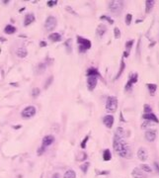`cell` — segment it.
Returning <instances> with one entry per match:
<instances>
[{
  "label": "cell",
  "instance_id": "obj_1",
  "mask_svg": "<svg viewBox=\"0 0 159 178\" xmlns=\"http://www.w3.org/2000/svg\"><path fill=\"white\" fill-rule=\"evenodd\" d=\"M114 149L115 151L119 154L121 158H131L132 156V151H131L130 147L128 143L124 140V138L119 137V136H114Z\"/></svg>",
  "mask_w": 159,
  "mask_h": 178
},
{
  "label": "cell",
  "instance_id": "obj_2",
  "mask_svg": "<svg viewBox=\"0 0 159 178\" xmlns=\"http://www.w3.org/2000/svg\"><path fill=\"white\" fill-rule=\"evenodd\" d=\"M77 44H78V50L80 53H85L91 48V42L88 39L82 38L81 36H77Z\"/></svg>",
  "mask_w": 159,
  "mask_h": 178
},
{
  "label": "cell",
  "instance_id": "obj_3",
  "mask_svg": "<svg viewBox=\"0 0 159 178\" xmlns=\"http://www.w3.org/2000/svg\"><path fill=\"white\" fill-rule=\"evenodd\" d=\"M118 108V99L115 96H109L106 103V110L110 113H114Z\"/></svg>",
  "mask_w": 159,
  "mask_h": 178
},
{
  "label": "cell",
  "instance_id": "obj_4",
  "mask_svg": "<svg viewBox=\"0 0 159 178\" xmlns=\"http://www.w3.org/2000/svg\"><path fill=\"white\" fill-rule=\"evenodd\" d=\"M109 10L114 14H120L124 8L123 1H110L109 2Z\"/></svg>",
  "mask_w": 159,
  "mask_h": 178
},
{
  "label": "cell",
  "instance_id": "obj_5",
  "mask_svg": "<svg viewBox=\"0 0 159 178\" xmlns=\"http://www.w3.org/2000/svg\"><path fill=\"white\" fill-rule=\"evenodd\" d=\"M57 25L56 18L54 16H48L45 22V28L47 31H52Z\"/></svg>",
  "mask_w": 159,
  "mask_h": 178
},
{
  "label": "cell",
  "instance_id": "obj_6",
  "mask_svg": "<svg viewBox=\"0 0 159 178\" xmlns=\"http://www.w3.org/2000/svg\"><path fill=\"white\" fill-rule=\"evenodd\" d=\"M36 112H37V110L34 106H28V107H26L22 111L21 115H22V117L25 118V119H29V118L34 117L35 115H36Z\"/></svg>",
  "mask_w": 159,
  "mask_h": 178
},
{
  "label": "cell",
  "instance_id": "obj_7",
  "mask_svg": "<svg viewBox=\"0 0 159 178\" xmlns=\"http://www.w3.org/2000/svg\"><path fill=\"white\" fill-rule=\"evenodd\" d=\"M137 79H138V74H137V73H130V78H128V82H126V86H124V89H126V91H130V90L132 88V85L135 84V83L137 82Z\"/></svg>",
  "mask_w": 159,
  "mask_h": 178
},
{
  "label": "cell",
  "instance_id": "obj_8",
  "mask_svg": "<svg viewBox=\"0 0 159 178\" xmlns=\"http://www.w3.org/2000/svg\"><path fill=\"white\" fill-rule=\"evenodd\" d=\"M97 85V77L96 76H88L87 78V87L90 91H93Z\"/></svg>",
  "mask_w": 159,
  "mask_h": 178
},
{
  "label": "cell",
  "instance_id": "obj_9",
  "mask_svg": "<svg viewBox=\"0 0 159 178\" xmlns=\"http://www.w3.org/2000/svg\"><path fill=\"white\" fill-rule=\"evenodd\" d=\"M156 136H157V132L156 130H148L145 132V138L148 142H154L156 138Z\"/></svg>",
  "mask_w": 159,
  "mask_h": 178
},
{
  "label": "cell",
  "instance_id": "obj_10",
  "mask_svg": "<svg viewBox=\"0 0 159 178\" xmlns=\"http://www.w3.org/2000/svg\"><path fill=\"white\" fill-rule=\"evenodd\" d=\"M54 136H50V135L46 136V137H43V142H41V147H48V145L54 144Z\"/></svg>",
  "mask_w": 159,
  "mask_h": 178
},
{
  "label": "cell",
  "instance_id": "obj_11",
  "mask_svg": "<svg viewBox=\"0 0 159 178\" xmlns=\"http://www.w3.org/2000/svg\"><path fill=\"white\" fill-rule=\"evenodd\" d=\"M114 121H115V119H114V117H113L112 115H107V116H105L104 117V119H103V123L108 129L112 128L113 125H114Z\"/></svg>",
  "mask_w": 159,
  "mask_h": 178
},
{
  "label": "cell",
  "instance_id": "obj_12",
  "mask_svg": "<svg viewBox=\"0 0 159 178\" xmlns=\"http://www.w3.org/2000/svg\"><path fill=\"white\" fill-rule=\"evenodd\" d=\"M137 158L139 160L141 161H145L148 158V153H147V151L143 147H140L139 149L137 151Z\"/></svg>",
  "mask_w": 159,
  "mask_h": 178
},
{
  "label": "cell",
  "instance_id": "obj_13",
  "mask_svg": "<svg viewBox=\"0 0 159 178\" xmlns=\"http://www.w3.org/2000/svg\"><path fill=\"white\" fill-rule=\"evenodd\" d=\"M142 117H143V119L146 120V121L154 122L155 124H158V123H159L158 118L156 117V115H154L153 113H148V114H144Z\"/></svg>",
  "mask_w": 159,
  "mask_h": 178
},
{
  "label": "cell",
  "instance_id": "obj_14",
  "mask_svg": "<svg viewBox=\"0 0 159 178\" xmlns=\"http://www.w3.org/2000/svg\"><path fill=\"white\" fill-rule=\"evenodd\" d=\"M131 175H132L133 178H147L146 175L144 174L142 170H140V168H135L131 172Z\"/></svg>",
  "mask_w": 159,
  "mask_h": 178
},
{
  "label": "cell",
  "instance_id": "obj_15",
  "mask_svg": "<svg viewBox=\"0 0 159 178\" xmlns=\"http://www.w3.org/2000/svg\"><path fill=\"white\" fill-rule=\"evenodd\" d=\"M86 75H87V77H88V76H96V77L101 76L100 72H99L98 69H97L96 68H90L87 69Z\"/></svg>",
  "mask_w": 159,
  "mask_h": 178
},
{
  "label": "cell",
  "instance_id": "obj_16",
  "mask_svg": "<svg viewBox=\"0 0 159 178\" xmlns=\"http://www.w3.org/2000/svg\"><path fill=\"white\" fill-rule=\"evenodd\" d=\"M106 32H107V27H106L104 24H100L98 26V28H97V30H96V34L98 35L100 38H102Z\"/></svg>",
  "mask_w": 159,
  "mask_h": 178
},
{
  "label": "cell",
  "instance_id": "obj_17",
  "mask_svg": "<svg viewBox=\"0 0 159 178\" xmlns=\"http://www.w3.org/2000/svg\"><path fill=\"white\" fill-rule=\"evenodd\" d=\"M35 20H36V18H35V15H34V14H32V13L27 14L26 17H25L24 25H25V26H29V25H30V24H32V23H33Z\"/></svg>",
  "mask_w": 159,
  "mask_h": 178
},
{
  "label": "cell",
  "instance_id": "obj_18",
  "mask_svg": "<svg viewBox=\"0 0 159 178\" xmlns=\"http://www.w3.org/2000/svg\"><path fill=\"white\" fill-rule=\"evenodd\" d=\"M16 55H17V57H20V59H24V57H27L28 52H27L26 48L22 47V48H17V50H16Z\"/></svg>",
  "mask_w": 159,
  "mask_h": 178
},
{
  "label": "cell",
  "instance_id": "obj_19",
  "mask_svg": "<svg viewBox=\"0 0 159 178\" xmlns=\"http://www.w3.org/2000/svg\"><path fill=\"white\" fill-rule=\"evenodd\" d=\"M154 3H155V2H154L153 0H146V1H145V12L150 13L152 8H153V6H154Z\"/></svg>",
  "mask_w": 159,
  "mask_h": 178
},
{
  "label": "cell",
  "instance_id": "obj_20",
  "mask_svg": "<svg viewBox=\"0 0 159 178\" xmlns=\"http://www.w3.org/2000/svg\"><path fill=\"white\" fill-rule=\"evenodd\" d=\"M48 39L52 42H54V43H56V42L61 41V35L58 33H52L48 36Z\"/></svg>",
  "mask_w": 159,
  "mask_h": 178
},
{
  "label": "cell",
  "instance_id": "obj_21",
  "mask_svg": "<svg viewBox=\"0 0 159 178\" xmlns=\"http://www.w3.org/2000/svg\"><path fill=\"white\" fill-rule=\"evenodd\" d=\"M4 32L7 34V35H11V34H14L16 32V28L12 26V25H7L4 29Z\"/></svg>",
  "mask_w": 159,
  "mask_h": 178
},
{
  "label": "cell",
  "instance_id": "obj_22",
  "mask_svg": "<svg viewBox=\"0 0 159 178\" xmlns=\"http://www.w3.org/2000/svg\"><path fill=\"white\" fill-rule=\"evenodd\" d=\"M146 86H147V88H148L151 95H154L155 92H156V89H157V85L154 84V83H148Z\"/></svg>",
  "mask_w": 159,
  "mask_h": 178
},
{
  "label": "cell",
  "instance_id": "obj_23",
  "mask_svg": "<svg viewBox=\"0 0 159 178\" xmlns=\"http://www.w3.org/2000/svg\"><path fill=\"white\" fill-rule=\"evenodd\" d=\"M103 159L105 161H109L112 159V154H111L110 149H105L103 152Z\"/></svg>",
  "mask_w": 159,
  "mask_h": 178
},
{
  "label": "cell",
  "instance_id": "obj_24",
  "mask_svg": "<svg viewBox=\"0 0 159 178\" xmlns=\"http://www.w3.org/2000/svg\"><path fill=\"white\" fill-rule=\"evenodd\" d=\"M63 178H76V173H75L74 170L69 169L64 173Z\"/></svg>",
  "mask_w": 159,
  "mask_h": 178
},
{
  "label": "cell",
  "instance_id": "obj_25",
  "mask_svg": "<svg viewBox=\"0 0 159 178\" xmlns=\"http://www.w3.org/2000/svg\"><path fill=\"white\" fill-rule=\"evenodd\" d=\"M72 40L71 39H68V40L65 41V43H64V47L66 48V50H67V53H71L72 52Z\"/></svg>",
  "mask_w": 159,
  "mask_h": 178
},
{
  "label": "cell",
  "instance_id": "obj_26",
  "mask_svg": "<svg viewBox=\"0 0 159 178\" xmlns=\"http://www.w3.org/2000/svg\"><path fill=\"white\" fill-rule=\"evenodd\" d=\"M124 68H126V63H124V61H121V68H120L119 72L117 73V76H116V78H115V79H118V78H119L120 76L122 75L123 71L124 70Z\"/></svg>",
  "mask_w": 159,
  "mask_h": 178
},
{
  "label": "cell",
  "instance_id": "obj_27",
  "mask_svg": "<svg viewBox=\"0 0 159 178\" xmlns=\"http://www.w3.org/2000/svg\"><path fill=\"white\" fill-rule=\"evenodd\" d=\"M90 163L89 162H85L83 163V164L80 165V169L82 170L83 173H87V171H88V167H89Z\"/></svg>",
  "mask_w": 159,
  "mask_h": 178
},
{
  "label": "cell",
  "instance_id": "obj_28",
  "mask_svg": "<svg viewBox=\"0 0 159 178\" xmlns=\"http://www.w3.org/2000/svg\"><path fill=\"white\" fill-rule=\"evenodd\" d=\"M140 169L143 170V171H145V172H148V173L152 172L151 167L149 165H147V164H141L140 165Z\"/></svg>",
  "mask_w": 159,
  "mask_h": 178
},
{
  "label": "cell",
  "instance_id": "obj_29",
  "mask_svg": "<svg viewBox=\"0 0 159 178\" xmlns=\"http://www.w3.org/2000/svg\"><path fill=\"white\" fill-rule=\"evenodd\" d=\"M87 158V154L85 152H80L79 154H77V160L78 161H84Z\"/></svg>",
  "mask_w": 159,
  "mask_h": 178
},
{
  "label": "cell",
  "instance_id": "obj_30",
  "mask_svg": "<svg viewBox=\"0 0 159 178\" xmlns=\"http://www.w3.org/2000/svg\"><path fill=\"white\" fill-rule=\"evenodd\" d=\"M133 43H135V41H133V40H130V41H128V42H126V52H128V53H130V50L131 47H132Z\"/></svg>",
  "mask_w": 159,
  "mask_h": 178
},
{
  "label": "cell",
  "instance_id": "obj_31",
  "mask_svg": "<svg viewBox=\"0 0 159 178\" xmlns=\"http://www.w3.org/2000/svg\"><path fill=\"white\" fill-rule=\"evenodd\" d=\"M46 68H47V65H46V63H40L38 65V72L41 73L43 71L46 70Z\"/></svg>",
  "mask_w": 159,
  "mask_h": 178
},
{
  "label": "cell",
  "instance_id": "obj_32",
  "mask_svg": "<svg viewBox=\"0 0 159 178\" xmlns=\"http://www.w3.org/2000/svg\"><path fill=\"white\" fill-rule=\"evenodd\" d=\"M40 89L38 88V87H36V88H34L33 90H32V96L34 97V98H36V97H38L39 95H40Z\"/></svg>",
  "mask_w": 159,
  "mask_h": 178
},
{
  "label": "cell",
  "instance_id": "obj_33",
  "mask_svg": "<svg viewBox=\"0 0 159 178\" xmlns=\"http://www.w3.org/2000/svg\"><path fill=\"white\" fill-rule=\"evenodd\" d=\"M114 34H115V38L116 39H120L121 38V31L118 27H116L114 29Z\"/></svg>",
  "mask_w": 159,
  "mask_h": 178
},
{
  "label": "cell",
  "instance_id": "obj_34",
  "mask_svg": "<svg viewBox=\"0 0 159 178\" xmlns=\"http://www.w3.org/2000/svg\"><path fill=\"white\" fill-rule=\"evenodd\" d=\"M152 122H150V121H145L143 124L141 125V128L142 129H147V128H149V127H151L152 126Z\"/></svg>",
  "mask_w": 159,
  "mask_h": 178
},
{
  "label": "cell",
  "instance_id": "obj_35",
  "mask_svg": "<svg viewBox=\"0 0 159 178\" xmlns=\"http://www.w3.org/2000/svg\"><path fill=\"white\" fill-rule=\"evenodd\" d=\"M143 110H144V114H148V113H151V107L148 105V104H145L144 107H143Z\"/></svg>",
  "mask_w": 159,
  "mask_h": 178
},
{
  "label": "cell",
  "instance_id": "obj_36",
  "mask_svg": "<svg viewBox=\"0 0 159 178\" xmlns=\"http://www.w3.org/2000/svg\"><path fill=\"white\" fill-rule=\"evenodd\" d=\"M131 19H132V16H131V14H126V25H130Z\"/></svg>",
  "mask_w": 159,
  "mask_h": 178
},
{
  "label": "cell",
  "instance_id": "obj_37",
  "mask_svg": "<svg viewBox=\"0 0 159 178\" xmlns=\"http://www.w3.org/2000/svg\"><path fill=\"white\" fill-rule=\"evenodd\" d=\"M100 19H101V20H107L108 22L110 23V24H114V21H113L112 19H111L110 17H108V16H106V15L101 16V17H100Z\"/></svg>",
  "mask_w": 159,
  "mask_h": 178
},
{
  "label": "cell",
  "instance_id": "obj_38",
  "mask_svg": "<svg viewBox=\"0 0 159 178\" xmlns=\"http://www.w3.org/2000/svg\"><path fill=\"white\" fill-rule=\"evenodd\" d=\"M88 140H89V136H86V137L84 138V140L81 142V147L82 149H85V147H86V144H87V142H88Z\"/></svg>",
  "mask_w": 159,
  "mask_h": 178
},
{
  "label": "cell",
  "instance_id": "obj_39",
  "mask_svg": "<svg viewBox=\"0 0 159 178\" xmlns=\"http://www.w3.org/2000/svg\"><path fill=\"white\" fill-rule=\"evenodd\" d=\"M52 80H54V77H52V76H50V78H48V81H47V84H45V88H48V87L50 86V84H52Z\"/></svg>",
  "mask_w": 159,
  "mask_h": 178
},
{
  "label": "cell",
  "instance_id": "obj_40",
  "mask_svg": "<svg viewBox=\"0 0 159 178\" xmlns=\"http://www.w3.org/2000/svg\"><path fill=\"white\" fill-rule=\"evenodd\" d=\"M56 3H57L56 0H54V1H48V7H52V6L56 5Z\"/></svg>",
  "mask_w": 159,
  "mask_h": 178
},
{
  "label": "cell",
  "instance_id": "obj_41",
  "mask_svg": "<svg viewBox=\"0 0 159 178\" xmlns=\"http://www.w3.org/2000/svg\"><path fill=\"white\" fill-rule=\"evenodd\" d=\"M45 149H46V147H41L40 149H39V151H38V154H39V155H41V154L43 153V151H45Z\"/></svg>",
  "mask_w": 159,
  "mask_h": 178
},
{
  "label": "cell",
  "instance_id": "obj_42",
  "mask_svg": "<svg viewBox=\"0 0 159 178\" xmlns=\"http://www.w3.org/2000/svg\"><path fill=\"white\" fill-rule=\"evenodd\" d=\"M154 166H155L156 170H157V172L159 173V164H158L157 161H154Z\"/></svg>",
  "mask_w": 159,
  "mask_h": 178
},
{
  "label": "cell",
  "instance_id": "obj_43",
  "mask_svg": "<svg viewBox=\"0 0 159 178\" xmlns=\"http://www.w3.org/2000/svg\"><path fill=\"white\" fill-rule=\"evenodd\" d=\"M52 178H60V175H59V173H54Z\"/></svg>",
  "mask_w": 159,
  "mask_h": 178
},
{
  "label": "cell",
  "instance_id": "obj_44",
  "mask_svg": "<svg viewBox=\"0 0 159 178\" xmlns=\"http://www.w3.org/2000/svg\"><path fill=\"white\" fill-rule=\"evenodd\" d=\"M40 46H41V47H46V46H47V43H46V42H43V41H41Z\"/></svg>",
  "mask_w": 159,
  "mask_h": 178
},
{
  "label": "cell",
  "instance_id": "obj_45",
  "mask_svg": "<svg viewBox=\"0 0 159 178\" xmlns=\"http://www.w3.org/2000/svg\"><path fill=\"white\" fill-rule=\"evenodd\" d=\"M128 55H130V53H128V52H126H126L124 53V57H128Z\"/></svg>",
  "mask_w": 159,
  "mask_h": 178
}]
</instances>
